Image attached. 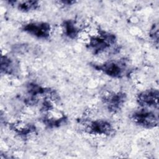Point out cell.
Returning a JSON list of instances; mask_svg holds the SVG:
<instances>
[{"label": "cell", "mask_w": 159, "mask_h": 159, "mask_svg": "<svg viewBox=\"0 0 159 159\" xmlns=\"http://www.w3.org/2000/svg\"><path fill=\"white\" fill-rule=\"evenodd\" d=\"M56 2L58 3L61 6L66 7V6H71V5L75 4L76 2L75 1H57Z\"/></svg>", "instance_id": "obj_13"}, {"label": "cell", "mask_w": 159, "mask_h": 159, "mask_svg": "<svg viewBox=\"0 0 159 159\" xmlns=\"http://www.w3.org/2000/svg\"><path fill=\"white\" fill-rule=\"evenodd\" d=\"M116 44L117 37L114 34L98 28L94 34L88 36L86 45L94 55H100L109 50H116Z\"/></svg>", "instance_id": "obj_1"}, {"label": "cell", "mask_w": 159, "mask_h": 159, "mask_svg": "<svg viewBox=\"0 0 159 159\" xmlns=\"http://www.w3.org/2000/svg\"><path fill=\"white\" fill-rule=\"evenodd\" d=\"M22 30L35 38L47 40L52 33L51 25L44 21H31L22 25Z\"/></svg>", "instance_id": "obj_5"}, {"label": "cell", "mask_w": 159, "mask_h": 159, "mask_svg": "<svg viewBox=\"0 0 159 159\" xmlns=\"http://www.w3.org/2000/svg\"><path fill=\"white\" fill-rule=\"evenodd\" d=\"M149 37L153 43L158 47V23H154L149 30Z\"/></svg>", "instance_id": "obj_12"}, {"label": "cell", "mask_w": 159, "mask_h": 159, "mask_svg": "<svg viewBox=\"0 0 159 159\" xmlns=\"http://www.w3.org/2000/svg\"><path fill=\"white\" fill-rule=\"evenodd\" d=\"M43 123L48 128H57L65 124L67 120L65 116L61 115L60 117H49L48 116L43 117Z\"/></svg>", "instance_id": "obj_11"}, {"label": "cell", "mask_w": 159, "mask_h": 159, "mask_svg": "<svg viewBox=\"0 0 159 159\" xmlns=\"http://www.w3.org/2000/svg\"><path fill=\"white\" fill-rule=\"evenodd\" d=\"M84 131L89 135L110 137L114 134L113 124L105 119L89 120L84 124Z\"/></svg>", "instance_id": "obj_4"}, {"label": "cell", "mask_w": 159, "mask_h": 159, "mask_svg": "<svg viewBox=\"0 0 159 159\" xmlns=\"http://www.w3.org/2000/svg\"><path fill=\"white\" fill-rule=\"evenodd\" d=\"M7 2L23 12L34 11L40 7V2L37 1H9Z\"/></svg>", "instance_id": "obj_10"}, {"label": "cell", "mask_w": 159, "mask_h": 159, "mask_svg": "<svg viewBox=\"0 0 159 159\" xmlns=\"http://www.w3.org/2000/svg\"><path fill=\"white\" fill-rule=\"evenodd\" d=\"M159 91L157 89H147L138 93L136 98L137 104L142 108H153L158 110Z\"/></svg>", "instance_id": "obj_7"}, {"label": "cell", "mask_w": 159, "mask_h": 159, "mask_svg": "<svg viewBox=\"0 0 159 159\" xmlns=\"http://www.w3.org/2000/svg\"><path fill=\"white\" fill-rule=\"evenodd\" d=\"M1 73L4 75L16 76L19 71V65L11 57L7 55H2L1 58Z\"/></svg>", "instance_id": "obj_8"}, {"label": "cell", "mask_w": 159, "mask_h": 159, "mask_svg": "<svg viewBox=\"0 0 159 159\" xmlns=\"http://www.w3.org/2000/svg\"><path fill=\"white\" fill-rule=\"evenodd\" d=\"M102 101L109 112L116 114L124 106L127 101V94L123 91L109 92L103 96Z\"/></svg>", "instance_id": "obj_6"}, {"label": "cell", "mask_w": 159, "mask_h": 159, "mask_svg": "<svg viewBox=\"0 0 159 159\" xmlns=\"http://www.w3.org/2000/svg\"><path fill=\"white\" fill-rule=\"evenodd\" d=\"M63 34L72 40L78 39L81 34V28L78 22L73 19L65 20L61 24Z\"/></svg>", "instance_id": "obj_9"}, {"label": "cell", "mask_w": 159, "mask_h": 159, "mask_svg": "<svg viewBox=\"0 0 159 159\" xmlns=\"http://www.w3.org/2000/svg\"><path fill=\"white\" fill-rule=\"evenodd\" d=\"M91 65L96 70L114 78H122L127 75L129 71L128 61L124 58L101 63H91Z\"/></svg>", "instance_id": "obj_2"}, {"label": "cell", "mask_w": 159, "mask_h": 159, "mask_svg": "<svg viewBox=\"0 0 159 159\" xmlns=\"http://www.w3.org/2000/svg\"><path fill=\"white\" fill-rule=\"evenodd\" d=\"M130 117L134 124L147 129L155 128L158 124V113L147 108L135 111L131 114Z\"/></svg>", "instance_id": "obj_3"}]
</instances>
